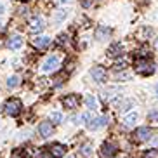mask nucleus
Returning a JSON list of instances; mask_svg holds the SVG:
<instances>
[{
    "instance_id": "f257e3e1",
    "label": "nucleus",
    "mask_w": 158,
    "mask_h": 158,
    "mask_svg": "<svg viewBox=\"0 0 158 158\" xmlns=\"http://www.w3.org/2000/svg\"><path fill=\"white\" fill-rule=\"evenodd\" d=\"M134 70H135V73H141V75H151L155 71L153 61L149 59V57H141V59H135L134 61Z\"/></svg>"
},
{
    "instance_id": "f03ea898",
    "label": "nucleus",
    "mask_w": 158,
    "mask_h": 158,
    "mask_svg": "<svg viewBox=\"0 0 158 158\" xmlns=\"http://www.w3.org/2000/svg\"><path fill=\"white\" fill-rule=\"evenodd\" d=\"M21 108H23V102L19 99H7L4 102V113L9 116H18L21 113Z\"/></svg>"
},
{
    "instance_id": "7ed1b4c3",
    "label": "nucleus",
    "mask_w": 158,
    "mask_h": 158,
    "mask_svg": "<svg viewBox=\"0 0 158 158\" xmlns=\"http://www.w3.org/2000/svg\"><path fill=\"white\" fill-rule=\"evenodd\" d=\"M108 122H110L108 116H96V118H90L85 125H87L89 130H98V129H101V127L108 125Z\"/></svg>"
},
{
    "instance_id": "20e7f679",
    "label": "nucleus",
    "mask_w": 158,
    "mask_h": 158,
    "mask_svg": "<svg viewBox=\"0 0 158 158\" xmlns=\"http://www.w3.org/2000/svg\"><path fill=\"white\" fill-rule=\"evenodd\" d=\"M90 77H92L96 82L102 84V82H106V78H108V71L104 70L102 66H94L92 70H90Z\"/></svg>"
},
{
    "instance_id": "39448f33",
    "label": "nucleus",
    "mask_w": 158,
    "mask_h": 158,
    "mask_svg": "<svg viewBox=\"0 0 158 158\" xmlns=\"http://www.w3.org/2000/svg\"><path fill=\"white\" fill-rule=\"evenodd\" d=\"M57 66H59V57H57V56H51V57H47V59L44 61L42 70L45 71V73H51V71H56L57 70Z\"/></svg>"
},
{
    "instance_id": "423d86ee",
    "label": "nucleus",
    "mask_w": 158,
    "mask_h": 158,
    "mask_svg": "<svg viewBox=\"0 0 158 158\" xmlns=\"http://www.w3.org/2000/svg\"><path fill=\"white\" fill-rule=\"evenodd\" d=\"M116 151H118V148H116L115 143H104L101 146V151H99V153H101L102 158H111Z\"/></svg>"
},
{
    "instance_id": "0eeeda50",
    "label": "nucleus",
    "mask_w": 158,
    "mask_h": 158,
    "mask_svg": "<svg viewBox=\"0 0 158 158\" xmlns=\"http://www.w3.org/2000/svg\"><path fill=\"white\" fill-rule=\"evenodd\" d=\"M63 104H64L68 110H75V108H78V104H80V98L77 96V94L64 96V98H63Z\"/></svg>"
},
{
    "instance_id": "6e6552de",
    "label": "nucleus",
    "mask_w": 158,
    "mask_h": 158,
    "mask_svg": "<svg viewBox=\"0 0 158 158\" xmlns=\"http://www.w3.org/2000/svg\"><path fill=\"white\" fill-rule=\"evenodd\" d=\"M149 137H151V130H149L148 127H139V129L135 130V134H134V139L139 141V143L149 141Z\"/></svg>"
},
{
    "instance_id": "1a4fd4ad",
    "label": "nucleus",
    "mask_w": 158,
    "mask_h": 158,
    "mask_svg": "<svg viewBox=\"0 0 158 158\" xmlns=\"http://www.w3.org/2000/svg\"><path fill=\"white\" fill-rule=\"evenodd\" d=\"M44 18H40V16H35V18L30 19V31L33 33H38V31H42L44 30Z\"/></svg>"
},
{
    "instance_id": "9d476101",
    "label": "nucleus",
    "mask_w": 158,
    "mask_h": 158,
    "mask_svg": "<svg viewBox=\"0 0 158 158\" xmlns=\"http://www.w3.org/2000/svg\"><path fill=\"white\" fill-rule=\"evenodd\" d=\"M31 44H33V47H37V49H45V47H49V44H51V38L45 37V35H40V37L33 38Z\"/></svg>"
},
{
    "instance_id": "9b49d317",
    "label": "nucleus",
    "mask_w": 158,
    "mask_h": 158,
    "mask_svg": "<svg viewBox=\"0 0 158 158\" xmlns=\"http://www.w3.org/2000/svg\"><path fill=\"white\" fill-rule=\"evenodd\" d=\"M49 153L52 155L54 158H61L63 155L66 153V148L63 146V144H59V143H56V144H52L51 148H49Z\"/></svg>"
},
{
    "instance_id": "f8f14e48",
    "label": "nucleus",
    "mask_w": 158,
    "mask_h": 158,
    "mask_svg": "<svg viewBox=\"0 0 158 158\" xmlns=\"http://www.w3.org/2000/svg\"><path fill=\"white\" fill-rule=\"evenodd\" d=\"M110 35H111V30L108 28V26H102L101 24V26L96 28V38H98V40H106Z\"/></svg>"
},
{
    "instance_id": "ddd939ff",
    "label": "nucleus",
    "mask_w": 158,
    "mask_h": 158,
    "mask_svg": "<svg viewBox=\"0 0 158 158\" xmlns=\"http://www.w3.org/2000/svg\"><path fill=\"white\" fill-rule=\"evenodd\" d=\"M38 132H40L42 137H49V135H52V123L51 122H42V123L38 125Z\"/></svg>"
},
{
    "instance_id": "4468645a",
    "label": "nucleus",
    "mask_w": 158,
    "mask_h": 158,
    "mask_svg": "<svg viewBox=\"0 0 158 158\" xmlns=\"http://www.w3.org/2000/svg\"><path fill=\"white\" fill-rule=\"evenodd\" d=\"M123 54V47H122V44H113L110 49H108V56L110 57H118Z\"/></svg>"
},
{
    "instance_id": "2eb2a0df",
    "label": "nucleus",
    "mask_w": 158,
    "mask_h": 158,
    "mask_svg": "<svg viewBox=\"0 0 158 158\" xmlns=\"http://www.w3.org/2000/svg\"><path fill=\"white\" fill-rule=\"evenodd\" d=\"M21 45H23V38L19 37V35H14V37H10L7 40V47L9 49H19Z\"/></svg>"
},
{
    "instance_id": "dca6fc26",
    "label": "nucleus",
    "mask_w": 158,
    "mask_h": 158,
    "mask_svg": "<svg viewBox=\"0 0 158 158\" xmlns=\"http://www.w3.org/2000/svg\"><path fill=\"white\" fill-rule=\"evenodd\" d=\"M135 122H137V113L132 111V113H129V115L123 118V125H125V127H132V125H135Z\"/></svg>"
},
{
    "instance_id": "f3484780",
    "label": "nucleus",
    "mask_w": 158,
    "mask_h": 158,
    "mask_svg": "<svg viewBox=\"0 0 158 158\" xmlns=\"http://www.w3.org/2000/svg\"><path fill=\"white\" fill-rule=\"evenodd\" d=\"M80 155H82V156H85V158H89L90 155H92V146H90L89 143H85L84 146L80 148Z\"/></svg>"
},
{
    "instance_id": "a211bd4d",
    "label": "nucleus",
    "mask_w": 158,
    "mask_h": 158,
    "mask_svg": "<svg viewBox=\"0 0 158 158\" xmlns=\"http://www.w3.org/2000/svg\"><path fill=\"white\" fill-rule=\"evenodd\" d=\"M21 84V80H19V77L18 75H12L9 80H7V87L9 89H14V87H18V85Z\"/></svg>"
},
{
    "instance_id": "6ab92c4d",
    "label": "nucleus",
    "mask_w": 158,
    "mask_h": 158,
    "mask_svg": "<svg viewBox=\"0 0 158 158\" xmlns=\"http://www.w3.org/2000/svg\"><path fill=\"white\" fill-rule=\"evenodd\" d=\"M85 102H87L89 110H96V108H98V101H96L94 96H87V98H85Z\"/></svg>"
},
{
    "instance_id": "aec40b11",
    "label": "nucleus",
    "mask_w": 158,
    "mask_h": 158,
    "mask_svg": "<svg viewBox=\"0 0 158 158\" xmlns=\"http://www.w3.org/2000/svg\"><path fill=\"white\" fill-rule=\"evenodd\" d=\"M61 120H63V115H61V113H57V111L51 113V122L52 123H61Z\"/></svg>"
},
{
    "instance_id": "412c9836",
    "label": "nucleus",
    "mask_w": 158,
    "mask_h": 158,
    "mask_svg": "<svg viewBox=\"0 0 158 158\" xmlns=\"http://www.w3.org/2000/svg\"><path fill=\"white\" fill-rule=\"evenodd\" d=\"M143 158H158V149H149V151H146Z\"/></svg>"
},
{
    "instance_id": "4be33fe9",
    "label": "nucleus",
    "mask_w": 158,
    "mask_h": 158,
    "mask_svg": "<svg viewBox=\"0 0 158 158\" xmlns=\"http://www.w3.org/2000/svg\"><path fill=\"white\" fill-rule=\"evenodd\" d=\"M78 120H82V123H87V122L90 120V113H82V115L78 116Z\"/></svg>"
},
{
    "instance_id": "5701e85b",
    "label": "nucleus",
    "mask_w": 158,
    "mask_h": 158,
    "mask_svg": "<svg viewBox=\"0 0 158 158\" xmlns=\"http://www.w3.org/2000/svg\"><path fill=\"white\" fill-rule=\"evenodd\" d=\"M148 118H149L151 122H158V110H155V111H151V113H149V115H148Z\"/></svg>"
},
{
    "instance_id": "b1692460",
    "label": "nucleus",
    "mask_w": 158,
    "mask_h": 158,
    "mask_svg": "<svg viewBox=\"0 0 158 158\" xmlns=\"http://www.w3.org/2000/svg\"><path fill=\"white\" fill-rule=\"evenodd\" d=\"M125 63H123V61H122V63H116L115 64V70H125Z\"/></svg>"
},
{
    "instance_id": "393cba45",
    "label": "nucleus",
    "mask_w": 158,
    "mask_h": 158,
    "mask_svg": "<svg viewBox=\"0 0 158 158\" xmlns=\"http://www.w3.org/2000/svg\"><path fill=\"white\" fill-rule=\"evenodd\" d=\"M64 16H66V10H61L59 14H57V16H56V19H57V21H61V19L64 18Z\"/></svg>"
},
{
    "instance_id": "a878e982",
    "label": "nucleus",
    "mask_w": 158,
    "mask_h": 158,
    "mask_svg": "<svg viewBox=\"0 0 158 158\" xmlns=\"http://www.w3.org/2000/svg\"><path fill=\"white\" fill-rule=\"evenodd\" d=\"M4 10H5V7H4V4H0V14H4Z\"/></svg>"
},
{
    "instance_id": "bb28decb",
    "label": "nucleus",
    "mask_w": 158,
    "mask_h": 158,
    "mask_svg": "<svg viewBox=\"0 0 158 158\" xmlns=\"http://www.w3.org/2000/svg\"><path fill=\"white\" fill-rule=\"evenodd\" d=\"M42 158H54V156H52V155L51 153H47V155H44V156Z\"/></svg>"
},
{
    "instance_id": "cd10ccee",
    "label": "nucleus",
    "mask_w": 158,
    "mask_h": 158,
    "mask_svg": "<svg viewBox=\"0 0 158 158\" xmlns=\"http://www.w3.org/2000/svg\"><path fill=\"white\" fill-rule=\"evenodd\" d=\"M12 158H23L21 155H12Z\"/></svg>"
},
{
    "instance_id": "c85d7f7f",
    "label": "nucleus",
    "mask_w": 158,
    "mask_h": 158,
    "mask_svg": "<svg viewBox=\"0 0 158 158\" xmlns=\"http://www.w3.org/2000/svg\"><path fill=\"white\" fill-rule=\"evenodd\" d=\"M0 30H4V23L2 21H0Z\"/></svg>"
},
{
    "instance_id": "c756f323",
    "label": "nucleus",
    "mask_w": 158,
    "mask_h": 158,
    "mask_svg": "<svg viewBox=\"0 0 158 158\" xmlns=\"http://www.w3.org/2000/svg\"><path fill=\"white\" fill-rule=\"evenodd\" d=\"M155 47H156V51H158V38H156V42H155Z\"/></svg>"
},
{
    "instance_id": "7c9ffc66",
    "label": "nucleus",
    "mask_w": 158,
    "mask_h": 158,
    "mask_svg": "<svg viewBox=\"0 0 158 158\" xmlns=\"http://www.w3.org/2000/svg\"><path fill=\"white\" fill-rule=\"evenodd\" d=\"M61 2H70V0H61Z\"/></svg>"
},
{
    "instance_id": "2f4dec72",
    "label": "nucleus",
    "mask_w": 158,
    "mask_h": 158,
    "mask_svg": "<svg viewBox=\"0 0 158 158\" xmlns=\"http://www.w3.org/2000/svg\"><path fill=\"white\" fill-rule=\"evenodd\" d=\"M156 96H158V85H156Z\"/></svg>"
},
{
    "instance_id": "473e14b6",
    "label": "nucleus",
    "mask_w": 158,
    "mask_h": 158,
    "mask_svg": "<svg viewBox=\"0 0 158 158\" xmlns=\"http://www.w3.org/2000/svg\"><path fill=\"white\" fill-rule=\"evenodd\" d=\"M70 158H75V156H70Z\"/></svg>"
},
{
    "instance_id": "72a5a7b5",
    "label": "nucleus",
    "mask_w": 158,
    "mask_h": 158,
    "mask_svg": "<svg viewBox=\"0 0 158 158\" xmlns=\"http://www.w3.org/2000/svg\"><path fill=\"white\" fill-rule=\"evenodd\" d=\"M23 2H26V0H23Z\"/></svg>"
}]
</instances>
